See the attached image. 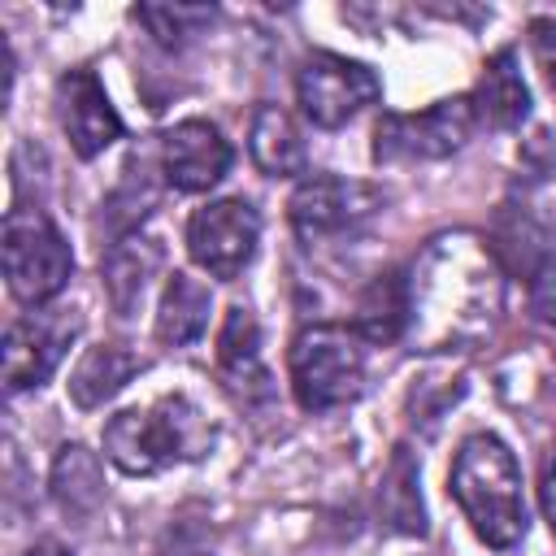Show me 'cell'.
I'll return each instance as SVG.
<instances>
[{"label":"cell","mask_w":556,"mask_h":556,"mask_svg":"<svg viewBox=\"0 0 556 556\" xmlns=\"http://www.w3.org/2000/svg\"><path fill=\"white\" fill-rule=\"evenodd\" d=\"M0 252H4L9 291L26 308H39L52 295H61L74 274V252H70L65 235L39 208H9Z\"/></svg>","instance_id":"cell-5"},{"label":"cell","mask_w":556,"mask_h":556,"mask_svg":"<svg viewBox=\"0 0 556 556\" xmlns=\"http://www.w3.org/2000/svg\"><path fill=\"white\" fill-rule=\"evenodd\" d=\"M248 152H252V161H256V169H261L265 178H295V174H304V165H308L304 135H300V126L291 122V113L278 109V104H261V109L252 113Z\"/></svg>","instance_id":"cell-14"},{"label":"cell","mask_w":556,"mask_h":556,"mask_svg":"<svg viewBox=\"0 0 556 556\" xmlns=\"http://www.w3.org/2000/svg\"><path fill=\"white\" fill-rule=\"evenodd\" d=\"M447 491L486 547L508 552L526 539L530 517H526V495H521V469L504 439L469 434L452 460Z\"/></svg>","instance_id":"cell-2"},{"label":"cell","mask_w":556,"mask_h":556,"mask_svg":"<svg viewBox=\"0 0 556 556\" xmlns=\"http://www.w3.org/2000/svg\"><path fill=\"white\" fill-rule=\"evenodd\" d=\"M526 35H530V52H534L547 87L556 91V17H530Z\"/></svg>","instance_id":"cell-23"},{"label":"cell","mask_w":556,"mask_h":556,"mask_svg":"<svg viewBox=\"0 0 556 556\" xmlns=\"http://www.w3.org/2000/svg\"><path fill=\"white\" fill-rule=\"evenodd\" d=\"M56 122L83 161L100 156L109 143L122 139V117L91 70H70L56 78Z\"/></svg>","instance_id":"cell-11"},{"label":"cell","mask_w":556,"mask_h":556,"mask_svg":"<svg viewBox=\"0 0 556 556\" xmlns=\"http://www.w3.org/2000/svg\"><path fill=\"white\" fill-rule=\"evenodd\" d=\"M287 374H291L295 404L304 413H330L352 404L365 387L361 334L334 321L304 326L287 348Z\"/></svg>","instance_id":"cell-4"},{"label":"cell","mask_w":556,"mask_h":556,"mask_svg":"<svg viewBox=\"0 0 556 556\" xmlns=\"http://www.w3.org/2000/svg\"><path fill=\"white\" fill-rule=\"evenodd\" d=\"M139 374V356L117 348V343H100V348H87L83 361L74 365L70 374V400L78 408H100L104 400H113L130 378Z\"/></svg>","instance_id":"cell-18"},{"label":"cell","mask_w":556,"mask_h":556,"mask_svg":"<svg viewBox=\"0 0 556 556\" xmlns=\"http://www.w3.org/2000/svg\"><path fill=\"white\" fill-rule=\"evenodd\" d=\"M235 152L222 139V130L204 117H187L165 130L161 143V174L174 191H208L226 178Z\"/></svg>","instance_id":"cell-12"},{"label":"cell","mask_w":556,"mask_h":556,"mask_svg":"<svg viewBox=\"0 0 556 556\" xmlns=\"http://www.w3.org/2000/svg\"><path fill=\"white\" fill-rule=\"evenodd\" d=\"M378 508H382L391 530L426 534V508H421V491H417V460H413L408 447L391 452V465H387L382 486H378Z\"/></svg>","instance_id":"cell-20"},{"label":"cell","mask_w":556,"mask_h":556,"mask_svg":"<svg viewBox=\"0 0 556 556\" xmlns=\"http://www.w3.org/2000/svg\"><path fill=\"white\" fill-rule=\"evenodd\" d=\"M378 96H382L378 74L369 65L348 61V56H334V52H313L300 65V74H295L300 113L313 126H321V130H334V126L352 122Z\"/></svg>","instance_id":"cell-7"},{"label":"cell","mask_w":556,"mask_h":556,"mask_svg":"<svg viewBox=\"0 0 556 556\" xmlns=\"http://www.w3.org/2000/svg\"><path fill=\"white\" fill-rule=\"evenodd\" d=\"M500 313V269L469 235H443L408 278V330L426 348H460L491 330Z\"/></svg>","instance_id":"cell-1"},{"label":"cell","mask_w":556,"mask_h":556,"mask_svg":"<svg viewBox=\"0 0 556 556\" xmlns=\"http://www.w3.org/2000/svg\"><path fill=\"white\" fill-rule=\"evenodd\" d=\"M352 330L369 343H395L408 330V278H400L395 269L378 274L356 300Z\"/></svg>","instance_id":"cell-19"},{"label":"cell","mask_w":556,"mask_h":556,"mask_svg":"<svg viewBox=\"0 0 556 556\" xmlns=\"http://www.w3.org/2000/svg\"><path fill=\"white\" fill-rule=\"evenodd\" d=\"M261 217L248 200H208L187 222V252L208 278H239L243 265L256 256Z\"/></svg>","instance_id":"cell-9"},{"label":"cell","mask_w":556,"mask_h":556,"mask_svg":"<svg viewBox=\"0 0 556 556\" xmlns=\"http://www.w3.org/2000/svg\"><path fill=\"white\" fill-rule=\"evenodd\" d=\"M208 447L213 426L187 395H161L148 408H122L104 426V456L130 478H148L178 460H195Z\"/></svg>","instance_id":"cell-3"},{"label":"cell","mask_w":556,"mask_h":556,"mask_svg":"<svg viewBox=\"0 0 556 556\" xmlns=\"http://www.w3.org/2000/svg\"><path fill=\"white\" fill-rule=\"evenodd\" d=\"M161 269V243L156 239H143V235H126L122 243L109 248L100 274H104V291H109V304L130 317L148 291V278Z\"/></svg>","instance_id":"cell-16"},{"label":"cell","mask_w":556,"mask_h":556,"mask_svg":"<svg viewBox=\"0 0 556 556\" xmlns=\"http://www.w3.org/2000/svg\"><path fill=\"white\" fill-rule=\"evenodd\" d=\"M135 17L148 26V35L161 48H182L213 26L217 9L213 4H139Z\"/></svg>","instance_id":"cell-22"},{"label":"cell","mask_w":556,"mask_h":556,"mask_svg":"<svg viewBox=\"0 0 556 556\" xmlns=\"http://www.w3.org/2000/svg\"><path fill=\"white\" fill-rule=\"evenodd\" d=\"M469 100H473L478 122H486L491 130H517L530 117V87L521 78V65H517L513 48H500V52L486 56L482 78H478Z\"/></svg>","instance_id":"cell-13"},{"label":"cell","mask_w":556,"mask_h":556,"mask_svg":"<svg viewBox=\"0 0 556 556\" xmlns=\"http://www.w3.org/2000/svg\"><path fill=\"white\" fill-rule=\"evenodd\" d=\"M100 495H104L100 460L83 443H65L52 460V500L74 517H87L100 504Z\"/></svg>","instance_id":"cell-21"},{"label":"cell","mask_w":556,"mask_h":556,"mask_svg":"<svg viewBox=\"0 0 556 556\" xmlns=\"http://www.w3.org/2000/svg\"><path fill=\"white\" fill-rule=\"evenodd\" d=\"M26 556H74L70 547H61V543H52V539H43V543H35Z\"/></svg>","instance_id":"cell-26"},{"label":"cell","mask_w":556,"mask_h":556,"mask_svg":"<svg viewBox=\"0 0 556 556\" xmlns=\"http://www.w3.org/2000/svg\"><path fill=\"white\" fill-rule=\"evenodd\" d=\"M78 334V317H61V313H30V317H13L4 330V387L9 391H26L48 382V374L61 365L70 339Z\"/></svg>","instance_id":"cell-10"},{"label":"cell","mask_w":556,"mask_h":556,"mask_svg":"<svg viewBox=\"0 0 556 556\" xmlns=\"http://www.w3.org/2000/svg\"><path fill=\"white\" fill-rule=\"evenodd\" d=\"M478 113L469 96H452L439 100L421 113H382L374 126V161L391 165V161H439L452 156L456 148H465V139L473 135Z\"/></svg>","instance_id":"cell-6"},{"label":"cell","mask_w":556,"mask_h":556,"mask_svg":"<svg viewBox=\"0 0 556 556\" xmlns=\"http://www.w3.org/2000/svg\"><path fill=\"white\" fill-rule=\"evenodd\" d=\"M217 365H222V378L230 391H243V395H269V374L261 365V326L256 317L235 304L222 321V334H217Z\"/></svg>","instance_id":"cell-15"},{"label":"cell","mask_w":556,"mask_h":556,"mask_svg":"<svg viewBox=\"0 0 556 556\" xmlns=\"http://www.w3.org/2000/svg\"><path fill=\"white\" fill-rule=\"evenodd\" d=\"M539 500H543V513H547V521L556 526V456L547 460V469H543V482H539Z\"/></svg>","instance_id":"cell-25"},{"label":"cell","mask_w":556,"mask_h":556,"mask_svg":"<svg viewBox=\"0 0 556 556\" xmlns=\"http://www.w3.org/2000/svg\"><path fill=\"white\" fill-rule=\"evenodd\" d=\"M161 556H208V552H200V547H165Z\"/></svg>","instance_id":"cell-27"},{"label":"cell","mask_w":556,"mask_h":556,"mask_svg":"<svg viewBox=\"0 0 556 556\" xmlns=\"http://www.w3.org/2000/svg\"><path fill=\"white\" fill-rule=\"evenodd\" d=\"M208 304H213L208 287L200 278L174 269L169 282H165V291H161V304H156V339L165 348L195 343L204 334V326H208Z\"/></svg>","instance_id":"cell-17"},{"label":"cell","mask_w":556,"mask_h":556,"mask_svg":"<svg viewBox=\"0 0 556 556\" xmlns=\"http://www.w3.org/2000/svg\"><path fill=\"white\" fill-rule=\"evenodd\" d=\"M530 304H534L539 321H547L556 330V269H547V274H539L530 282Z\"/></svg>","instance_id":"cell-24"},{"label":"cell","mask_w":556,"mask_h":556,"mask_svg":"<svg viewBox=\"0 0 556 556\" xmlns=\"http://www.w3.org/2000/svg\"><path fill=\"white\" fill-rule=\"evenodd\" d=\"M382 208V191L356 178H339V174H308L295 191H291V226L304 243H321L334 235H348L356 226H365L374 213Z\"/></svg>","instance_id":"cell-8"}]
</instances>
